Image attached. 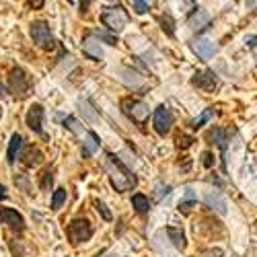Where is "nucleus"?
I'll return each instance as SVG.
<instances>
[{
  "label": "nucleus",
  "instance_id": "obj_8",
  "mask_svg": "<svg viewBox=\"0 0 257 257\" xmlns=\"http://www.w3.org/2000/svg\"><path fill=\"white\" fill-rule=\"evenodd\" d=\"M44 105H39V103H33L31 107H29V111H27V117H25V123H27V127L29 130H33L35 134H39V136H44L46 138V134H44Z\"/></svg>",
  "mask_w": 257,
  "mask_h": 257
},
{
  "label": "nucleus",
  "instance_id": "obj_7",
  "mask_svg": "<svg viewBox=\"0 0 257 257\" xmlns=\"http://www.w3.org/2000/svg\"><path fill=\"white\" fill-rule=\"evenodd\" d=\"M173 127V113L167 105H159L155 111V130L159 136H167Z\"/></svg>",
  "mask_w": 257,
  "mask_h": 257
},
{
  "label": "nucleus",
  "instance_id": "obj_34",
  "mask_svg": "<svg viewBox=\"0 0 257 257\" xmlns=\"http://www.w3.org/2000/svg\"><path fill=\"white\" fill-rule=\"evenodd\" d=\"M41 5H44V0H31V7L33 9H41Z\"/></svg>",
  "mask_w": 257,
  "mask_h": 257
},
{
  "label": "nucleus",
  "instance_id": "obj_12",
  "mask_svg": "<svg viewBox=\"0 0 257 257\" xmlns=\"http://www.w3.org/2000/svg\"><path fill=\"white\" fill-rule=\"evenodd\" d=\"M204 202L208 204V208L216 210L220 216H224V214L228 212V204H226V200L222 198L220 191H206V194H204Z\"/></svg>",
  "mask_w": 257,
  "mask_h": 257
},
{
  "label": "nucleus",
  "instance_id": "obj_10",
  "mask_svg": "<svg viewBox=\"0 0 257 257\" xmlns=\"http://www.w3.org/2000/svg\"><path fill=\"white\" fill-rule=\"evenodd\" d=\"M82 54L95 60V62H101L103 60V50H101V39L93 33H89L87 37L82 39Z\"/></svg>",
  "mask_w": 257,
  "mask_h": 257
},
{
  "label": "nucleus",
  "instance_id": "obj_33",
  "mask_svg": "<svg viewBox=\"0 0 257 257\" xmlns=\"http://www.w3.org/2000/svg\"><path fill=\"white\" fill-rule=\"evenodd\" d=\"M245 44H247L249 48H255V46H257V37H255V35H249V37L245 39Z\"/></svg>",
  "mask_w": 257,
  "mask_h": 257
},
{
  "label": "nucleus",
  "instance_id": "obj_31",
  "mask_svg": "<svg viewBox=\"0 0 257 257\" xmlns=\"http://www.w3.org/2000/svg\"><path fill=\"white\" fill-rule=\"evenodd\" d=\"M200 257H222V251L220 249H208V251L200 253Z\"/></svg>",
  "mask_w": 257,
  "mask_h": 257
},
{
  "label": "nucleus",
  "instance_id": "obj_19",
  "mask_svg": "<svg viewBox=\"0 0 257 257\" xmlns=\"http://www.w3.org/2000/svg\"><path fill=\"white\" fill-rule=\"evenodd\" d=\"M99 144H101L99 136H97L95 132H87V140H84V144H82V157L87 159V157L95 155V151L99 148Z\"/></svg>",
  "mask_w": 257,
  "mask_h": 257
},
{
  "label": "nucleus",
  "instance_id": "obj_13",
  "mask_svg": "<svg viewBox=\"0 0 257 257\" xmlns=\"http://www.w3.org/2000/svg\"><path fill=\"white\" fill-rule=\"evenodd\" d=\"M210 15L206 13V11H202V9H196L194 13H191V17H189V21H187V25L194 29V31H204V29H208V25H210Z\"/></svg>",
  "mask_w": 257,
  "mask_h": 257
},
{
  "label": "nucleus",
  "instance_id": "obj_15",
  "mask_svg": "<svg viewBox=\"0 0 257 257\" xmlns=\"http://www.w3.org/2000/svg\"><path fill=\"white\" fill-rule=\"evenodd\" d=\"M191 50H194L202 60H210L214 54H216V46H214L212 41H208V39L194 41V44H191Z\"/></svg>",
  "mask_w": 257,
  "mask_h": 257
},
{
  "label": "nucleus",
  "instance_id": "obj_17",
  "mask_svg": "<svg viewBox=\"0 0 257 257\" xmlns=\"http://www.w3.org/2000/svg\"><path fill=\"white\" fill-rule=\"evenodd\" d=\"M167 234H169V239H171V243H173V247H175V249L183 251V249L187 247L185 232H183L181 228H177V226H167Z\"/></svg>",
  "mask_w": 257,
  "mask_h": 257
},
{
  "label": "nucleus",
  "instance_id": "obj_16",
  "mask_svg": "<svg viewBox=\"0 0 257 257\" xmlns=\"http://www.w3.org/2000/svg\"><path fill=\"white\" fill-rule=\"evenodd\" d=\"M21 161H23L25 167H37L41 161H44V153H41L37 146H27L25 153L21 155Z\"/></svg>",
  "mask_w": 257,
  "mask_h": 257
},
{
  "label": "nucleus",
  "instance_id": "obj_32",
  "mask_svg": "<svg viewBox=\"0 0 257 257\" xmlns=\"http://www.w3.org/2000/svg\"><path fill=\"white\" fill-rule=\"evenodd\" d=\"M91 3H93V0H80V13H82V15H87V13H89Z\"/></svg>",
  "mask_w": 257,
  "mask_h": 257
},
{
  "label": "nucleus",
  "instance_id": "obj_35",
  "mask_svg": "<svg viewBox=\"0 0 257 257\" xmlns=\"http://www.w3.org/2000/svg\"><path fill=\"white\" fill-rule=\"evenodd\" d=\"M5 198H7V187L0 185V200H5Z\"/></svg>",
  "mask_w": 257,
  "mask_h": 257
},
{
  "label": "nucleus",
  "instance_id": "obj_26",
  "mask_svg": "<svg viewBox=\"0 0 257 257\" xmlns=\"http://www.w3.org/2000/svg\"><path fill=\"white\" fill-rule=\"evenodd\" d=\"M202 165L206 167V169H212L214 167V155L212 153H202Z\"/></svg>",
  "mask_w": 257,
  "mask_h": 257
},
{
  "label": "nucleus",
  "instance_id": "obj_27",
  "mask_svg": "<svg viewBox=\"0 0 257 257\" xmlns=\"http://www.w3.org/2000/svg\"><path fill=\"white\" fill-rule=\"evenodd\" d=\"M194 206H196V200H183V202H179V212L187 214Z\"/></svg>",
  "mask_w": 257,
  "mask_h": 257
},
{
  "label": "nucleus",
  "instance_id": "obj_24",
  "mask_svg": "<svg viewBox=\"0 0 257 257\" xmlns=\"http://www.w3.org/2000/svg\"><path fill=\"white\" fill-rule=\"evenodd\" d=\"M95 206H97V210L101 212V216H103L105 220H111V218H113V216H111V212L107 210V206H105L101 200H95Z\"/></svg>",
  "mask_w": 257,
  "mask_h": 257
},
{
  "label": "nucleus",
  "instance_id": "obj_22",
  "mask_svg": "<svg viewBox=\"0 0 257 257\" xmlns=\"http://www.w3.org/2000/svg\"><path fill=\"white\" fill-rule=\"evenodd\" d=\"M161 23H163V29L167 31L169 37H173V35H175V21H173V17H171V15H163Z\"/></svg>",
  "mask_w": 257,
  "mask_h": 257
},
{
  "label": "nucleus",
  "instance_id": "obj_30",
  "mask_svg": "<svg viewBox=\"0 0 257 257\" xmlns=\"http://www.w3.org/2000/svg\"><path fill=\"white\" fill-rule=\"evenodd\" d=\"M134 11H136L138 15H144V13L148 11V5L144 3V0H134Z\"/></svg>",
  "mask_w": 257,
  "mask_h": 257
},
{
  "label": "nucleus",
  "instance_id": "obj_14",
  "mask_svg": "<svg viewBox=\"0 0 257 257\" xmlns=\"http://www.w3.org/2000/svg\"><path fill=\"white\" fill-rule=\"evenodd\" d=\"M210 140H214L216 142V146L220 148V153H222V167H224V171H226V148H228V136H226V132L224 130H220V127H212L210 130Z\"/></svg>",
  "mask_w": 257,
  "mask_h": 257
},
{
  "label": "nucleus",
  "instance_id": "obj_11",
  "mask_svg": "<svg viewBox=\"0 0 257 257\" xmlns=\"http://www.w3.org/2000/svg\"><path fill=\"white\" fill-rule=\"evenodd\" d=\"M191 82H194L198 89L206 91V93H212L214 89L218 87V78H216V74H214L212 70L196 72V74H194V78H191Z\"/></svg>",
  "mask_w": 257,
  "mask_h": 257
},
{
  "label": "nucleus",
  "instance_id": "obj_25",
  "mask_svg": "<svg viewBox=\"0 0 257 257\" xmlns=\"http://www.w3.org/2000/svg\"><path fill=\"white\" fill-rule=\"evenodd\" d=\"M78 125H80V123H78L74 117H66V119H64V127H68V130L74 132V134L80 132V127H78Z\"/></svg>",
  "mask_w": 257,
  "mask_h": 257
},
{
  "label": "nucleus",
  "instance_id": "obj_37",
  "mask_svg": "<svg viewBox=\"0 0 257 257\" xmlns=\"http://www.w3.org/2000/svg\"><path fill=\"white\" fill-rule=\"evenodd\" d=\"M103 257H117V253H111V251H109V253H105Z\"/></svg>",
  "mask_w": 257,
  "mask_h": 257
},
{
  "label": "nucleus",
  "instance_id": "obj_38",
  "mask_svg": "<svg viewBox=\"0 0 257 257\" xmlns=\"http://www.w3.org/2000/svg\"><path fill=\"white\" fill-rule=\"evenodd\" d=\"M68 3H74V0H68Z\"/></svg>",
  "mask_w": 257,
  "mask_h": 257
},
{
  "label": "nucleus",
  "instance_id": "obj_21",
  "mask_svg": "<svg viewBox=\"0 0 257 257\" xmlns=\"http://www.w3.org/2000/svg\"><path fill=\"white\" fill-rule=\"evenodd\" d=\"M66 198H68L66 189L58 187V189L54 191V196H52V210H54V212H56V210H60V208H62V204L66 202Z\"/></svg>",
  "mask_w": 257,
  "mask_h": 257
},
{
  "label": "nucleus",
  "instance_id": "obj_23",
  "mask_svg": "<svg viewBox=\"0 0 257 257\" xmlns=\"http://www.w3.org/2000/svg\"><path fill=\"white\" fill-rule=\"evenodd\" d=\"M210 117H212V111H210V109H206V111H204V113H202L198 119L191 121V127H194V130H198V127H202V125H204V123H206Z\"/></svg>",
  "mask_w": 257,
  "mask_h": 257
},
{
  "label": "nucleus",
  "instance_id": "obj_28",
  "mask_svg": "<svg viewBox=\"0 0 257 257\" xmlns=\"http://www.w3.org/2000/svg\"><path fill=\"white\" fill-rule=\"evenodd\" d=\"M191 144H194V138H191V136H179L177 138V146L179 148H189Z\"/></svg>",
  "mask_w": 257,
  "mask_h": 257
},
{
  "label": "nucleus",
  "instance_id": "obj_6",
  "mask_svg": "<svg viewBox=\"0 0 257 257\" xmlns=\"http://www.w3.org/2000/svg\"><path fill=\"white\" fill-rule=\"evenodd\" d=\"M66 234L72 245H78V243H84L93 237V228H91V222L87 218H74L68 228H66Z\"/></svg>",
  "mask_w": 257,
  "mask_h": 257
},
{
  "label": "nucleus",
  "instance_id": "obj_20",
  "mask_svg": "<svg viewBox=\"0 0 257 257\" xmlns=\"http://www.w3.org/2000/svg\"><path fill=\"white\" fill-rule=\"evenodd\" d=\"M132 206L136 208V212L140 214H146L148 210H151V202H148V198L144 194H134L132 196Z\"/></svg>",
  "mask_w": 257,
  "mask_h": 257
},
{
  "label": "nucleus",
  "instance_id": "obj_18",
  "mask_svg": "<svg viewBox=\"0 0 257 257\" xmlns=\"http://www.w3.org/2000/svg\"><path fill=\"white\" fill-rule=\"evenodd\" d=\"M21 146H23V136H21V134H13L11 136V142H9V151H7V161L11 165L17 161V155L21 151Z\"/></svg>",
  "mask_w": 257,
  "mask_h": 257
},
{
  "label": "nucleus",
  "instance_id": "obj_29",
  "mask_svg": "<svg viewBox=\"0 0 257 257\" xmlns=\"http://www.w3.org/2000/svg\"><path fill=\"white\" fill-rule=\"evenodd\" d=\"M52 183H54V175L48 171V173H44V179H41V189H50Z\"/></svg>",
  "mask_w": 257,
  "mask_h": 257
},
{
  "label": "nucleus",
  "instance_id": "obj_2",
  "mask_svg": "<svg viewBox=\"0 0 257 257\" xmlns=\"http://www.w3.org/2000/svg\"><path fill=\"white\" fill-rule=\"evenodd\" d=\"M29 35L33 39V44L46 52H52L56 50V39H54V33L50 29V25L46 21H33L31 27H29Z\"/></svg>",
  "mask_w": 257,
  "mask_h": 257
},
{
  "label": "nucleus",
  "instance_id": "obj_3",
  "mask_svg": "<svg viewBox=\"0 0 257 257\" xmlns=\"http://www.w3.org/2000/svg\"><path fill=\"white\" fill-rule=\"evenodd\" d=\"M119 107H121L123 115L130 117V119H132L134 123H138L140 127L146 123L148 115H151V109H148V105H146L144 101H140V99H123V101L119 103Z\"/></svg>",
  "mask_w": 257,
  "mask_h": 257
},
{
  "label": "nucleus",
  "instance_id": "obj_9",
  "mask_svg": "<svg viewBox=\"0 0 257 257\" xmlns=\"http://www.w3.org/2000/svg\"><path fill=\"white\" fill-rule=\"evenodd\" d=\"M0 222L11 226L17 232H23L25 230V218L13 208H0Z\"/></svg>",
  "mask_w": 257,
  "mask_h": 257
},
{
  "label": "nucleus",
  "instance_id": "obj_36",
  "mask_svg": "<svg viewBox=\"0 0 257 257\" xmlns=\"http://www.w3.org/2000/svg\"><path fill=\"white\" fill-rule=\"evenodd\" d=\"M0 95H7V89H5V84L0 82Z\"/></svg>",
  "mask_w": 257,
  "mask_h": 257
},
{
  "label": "nucleus",
  "instance_id": "obj_4",
  "mask_svg": "<svg viewBox=\"0 0 257 257\" xmlns=\"http://www.w3.org/2000/svg\"><path fill=\"white\" fill-rule=\"evenodd\" d=\"M101 23L113 31V33H121L123 27L127 25V13L121 7H111V9H105L101 13Z\"/></svg>",
  "mask_w": 257,
  "mask_h": 257
},
{
  "label": "nucleus",
  "instance_id": "obj_5",
  "mask_svg": "<svg viewBox=\"0 0 257 257\" xmlns=\"http://www.w3.org/2000/svg\"><path fill=\"white\" fill-rule=\"evenodd\" d=\"M9 89H11V93L15 95V97H19V99H23V97H27L29 95V89H31V80H29V76H27V72L23 70V68H13L11 70V76H9Z\"/></svg>",
  "mask_w": 257,
  "mask_h": 257
},
{
  "label": "nucleus",
  "instance_id": "obj_1",
  "mask_svg": "<svg viewBox=\"0 0 257 257\" xmlns=\"http://www.w3.org/2000/svg\"><path fill=\"white\" fill-rule=\"evenodd\" d=\"M107 165H109V169H111L109 181L115 187V191H119V194H121V191H127V189H134L136 187L138 179L132 175V171L127 169L113 153L107 155Z\"/></svg>",
  "mask_w": 257,
  "mask_h": 257
}]
</instances>
